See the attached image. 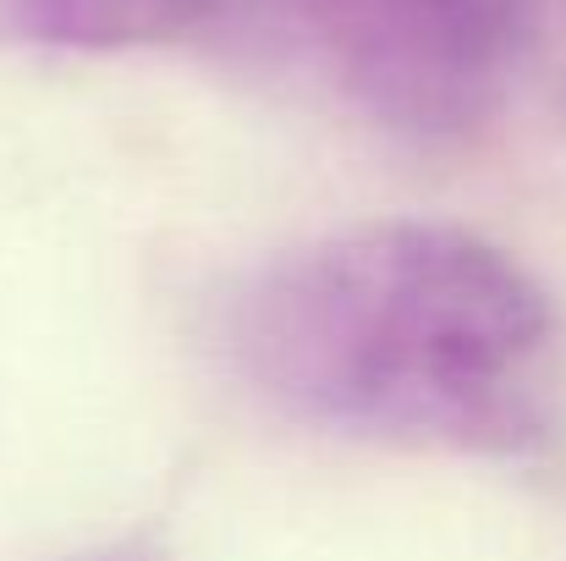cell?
Masks as SVG:
<instances>
[{
  "instance_id": "cell-4",
  "label": "cell",
  "mask_w": 566,
  "mask_h": 561,
  "mask_svg": "<svg viewBox=\"0 0 566 561\" xmlns=\"http://www.w3.org/2000/svg\"><path fill=\"white\" fill-rule=\"evenodd\" d=\"M523 61L566 100V0H523Z\"/></svg>"
},
{
  "instance_id": "cell-5",
  "label": "cell",
  "mask_w": 566,
  "mask_h": 561,
  "mask_svg": "<svg viewBox=\"0 0 566 561\" xmlns=\"http://www.w3.org/2000/svg\"><path fill=\"white\" fill-rule=\"evenodd\" d=\"M105 561H133V557H105Z\"/></svg>"
},
{
  "instance_id": "cell-3",
  "label": "cell",
  "mask_w": 566,
  "mask_h": 561,
  "mask_svg": "<svg viewBox=\"0 0 566 561\" xmlns=\"http://www.w3.org/2000/svg\"><path fill=\"white\" fill-rule=\"evenodd\" d=\"M214 0H0V50H138L188 33Z\"/></svg>"
},
{
  "instance_id": "cell-2",
  "label": "cell",
  "mask_w": 566,
  "mask_h": 561,
  "mask_svg": "<svg viewBox=\"0 0 566 561\" xmlns=\"http://www.w3.org/2000/svg\"><path fill=\"white\" fill-rule=\"evenodd\" d=\"M353 100L396 133H468L523 66V0H297Z\"/></svg>"
},
{
  "instance_id": "cell-1",
  "label": "cell",
  "mask_w": 566,
  "mask_h": 561,
  "mask_svg": "<svg viewBox=\"0 0 566 561\" xmlns=\"http://www.w3.org/2000/svg\"><path fill=\"white\" fill-rule=\"evenodd\" d=\"M231 359L275 407L390 446L523 451L556 407L551 292L490 237L369 220L264 264Z\"/></svg>"
}]
</instances>
